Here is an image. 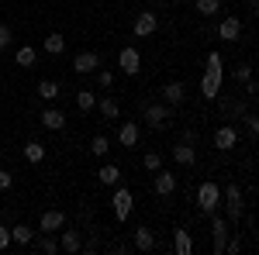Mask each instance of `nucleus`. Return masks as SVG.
<instances>
[{"instance_id":"nucleus-1","label":"nucleus","mask_w":259,"mask_h":255,"mask_svg":"<svg viewBox=\"0 0 259 255\" xmlns=\"http://www.w3.org/2000/svg\"><path fill=\"white\" fill-rule=\"evenodd\" d=\"M221 52H211L207 56V69H204V76H200V97L204 100H218L221 93V79H225V66H221Z\"/></svg>"},{"instance_id":"nucleus-2","label":"nucleus","mask_w":259,"mask_h":255,"mask_svg":"<svg viewBox=\"0 0 259 255\" xmlns=\"http://www.w3.org/2000/svg\"><path fill=\"white\" fill-rule=\"evenodd\" d=\"M221 196H225V211H228V224H239V217L245 214V200H242V190L239 183H228L225 190H221Z\"/></svg>"},{"instance_id":"nucleus-3","label":"nucleus","mask_w":259,"mask_h":255,"mask_svg":"<svg viewBox=\"0 0 259 255\" xmlns=\"http://www.w3.org/2000/svg\"><path fill=\"white\" fill-rule=\"evenodd\" d=\"M197 207L204 211V214H214V211L221 207V186L214 183V179H207V183L197 186Z\"/></svg>"},{"instance_id":"nucleus-4","label":"nucleus","mask_w":259,"mask_h":255,"mask_svg":"<svg viewBox=\"0 0 259 255\" xmlns=\"http://www.w3.org/2000/svg\"><path fill=\"white\" fill-rule=\"evenodd\" d=\"M111 207H114V217H118V221H128L132 211H135V196H132V190H128V186H118L114 196H111Z\"/></svg>"},{"instance_id":"nucleus-5","label":"nucleus","mask_w":259,"mask_h":255,"mask_svg":"<svg viewBox=\"0 0 259 255\" xmlns=\"http://www.w3.org/2000/svg\"><path fill=\"white\" fill-rule=\"evenodd\" d=\"M118 69L124 73V76H139V73H142V56H139V48L124 45V48L118 52Z\"/></svg>"},{"instance_id":"nucleus-6","label":"nucleus","mask_w":259,"mask_h":255,"mask_svg":"<svg viewBox=\"0 0 259 255\" xmlns=\"http://www.w3.org/2000/svg\"><path fill=\"white\" fill-rule=\"evenodd\" d=\"M156 28H159V18H156V11H142L135 24H132V31H135V38H149V35H156Z\"/></svg>"},{"instance_id":"nucleus-7","label":"nucleus","mask_w":259,"mask_h":255,"mask_svg":"<svg viewBox=\"0 0 259 255\" xmlns=\"http://www.w3.org/2000/svg\"><path fill=\"white\" fill-rule=\"evenodd\" d=\"M100 69V56L97 52H80V56H73V73H80V76H94Z\"/></svg>"},{"instance_id":"nucleus-8","label":"nucleus","mask_w":259,"mask_h":255,"mask_svg":"<svg viewBox=\"0 0 259 255\" xmlns=\"http://www.w3.org/2000/svg\"><path fill=\"white\" fill-rule=\"evenodd\" d=\"M169 118H173V107L169 104H152V107H145V121L152 124V128H166L169 124Z\"/></svg>"},{"instance_id":"nucleus-9","label":"nucleus","mask_w":259,"mask_h":255,"mask_svg":"<svg viewBox=\"0 0 259 255\" xmlns=\"http://www.w3.org/2000/svg\"><path fill=\"white\" fill-rule=\"evenodd\" d=\"M152 186H156V193H159V196H173V193H177V176H173L169 169H156Z\"/></svg>"},{"instance_id":"nucleus-10","label":"nucleus","mask_w":259,"mask_h":255,"mask_svg":"<svg viewBox=\"0 0 259 255\" xmlns=\"http://www.w3.org/2000/svg\"><path fill=\"white\" fill-rule=\"evenodd\" d=\"M239 35H242V21L235 18V14L221 18V24H218V38L221 41H239Z\"/></svg>"},{"instance_id":"nucleus-11","label":"nucleus","mask_w":259,"mask_h":255,"mask_svg":"<svg viewBox=\"0 0 259 255\" xmlns=\"http://www.w3.org/2000/svg\"><path fill=\"white\" fill-rule=\"evenodd\" d=\"M211 238H214V255H225V241H228V221L225 217H211Z\"/></svg>"},{"instance_id":"nucleus-12","label":"nucleus","mask_w":259,"mask_h":255,"mask_svg":"<svg viewBox=\"0 0 259 255\" xmlns=\"http://www.w3.org/2000/svg\"><path fill=\"white\" fill-rule=\"evenodd\" d=\"M235 145H239V131H235L232 124H221L218 131H214V148L228 152V148H235Z\"/></svg>"},{"instance_id":"nucleus-13","label":"nucleus","mask_w":259,"mask_h":255,"mask_svg":"<svg viewBox=\"0 0 259 255\" xmlns=\"http://www.w3.org/2000/svg\"><path fill=\"white\" fill-rule=\"evenodd\" d=\"M59 228H66V214H62V211H41L38 231H49V235H56Z\"/></svg>"},{"instance_id":"nucleus-14","label":"nucleus","mask_w":259,"mask_h":255,"mask_svg":"<svg viewBox=\"0 0 259 255\" xmlns=\"http://www.w3.org/2000/svg\"><path fill=\"white\" fill-rule=\"evenodd\" d=\"M118 145L121 148H135V145H139V124H135V121H124L118 128Z\"/></svg>"},{"instance_id":"nucleus-15","label":"nucleus","mask_w":259,"mask_h":255,"mask_svg":"<svg viewBox=\"0 0 259 255\" xmlns=\"http://www.w3.org/2000/svg\"><path fill=\"white\" fill-rule=\"evenodd\" d=\"M56 235H59V252H69V255L80 252L83 241H80V231H76V228H73V231H62V228H59Z\"/></svg>"},{"instance_id":"nucleus-16","label":"nucleus","mask_w":259,"mask_h":255,"mask_svg":"<svg viewBox=\"0 0 259 255\" xmlns=\"http://www.w3.org/2000/svg\"><path fill=\"white\" fill-rule=\"evenodd\" d=\"M187 100V90H183V83H166L162 86V104H169V107H180Z\"/></svg>"},{"instance_id":"nucleus-17","label":"nucleus","mask_w":259,"mask_h":255,"mask_svg":"<svg viewBox=\"0 0 259 255\" xmlns=\"http://www.w3.org/2000/svg\"><path fill=\"white\" fill-rule=\"evenodd\" d=\"M31 245H35V248H38L41 255H56V252H59V238H56V235H49V231L35 235V238H31Z\"/></svg>"},{"instance_id":"nucleus-18","label":"nucleus","mask_w":259,"mask_h":255,"mask_svg":"<svg viewBox=\"0 0 259 255\" xmlns=\"http://www.w3.org/2000/svg\"><path fill=\"white\" fill-rule=\"evenodd\" d=\"M173 252L177 255H190L194 252V238H190L187 228H177V235H173Z\"/></svg>"},{"instance_id":"nucleus-19","label":"nucleus","mask_w":259,"mask_h":255,"mask_svg":"<svg viewBox=\"0 0 259 255\" xmlns=\"http://www.w3.org/2000/svg\"><path fill=\"white\" fill-rule=\"evenodd\" d=\"M135 248L139 252H152L156 248V231L152 228H135Z\"/></svg>"},{"instance_id":"nucleus-20","label":"nucleus","mask_w":259,"mask_h":255,"mask_svg":"<svg viewBox=\"0 0 259 255\" xmlns=\"http://www.w3.org/2000/svg\"><path fill=\"white\" fill-rule=\"evenodd\" d=\"M41 124H45L49 131H59L62 124H66V114L56 111V107H45V111H41Z\"/></svg>"},{"instance_id":"nucleus-21","label":"nucleus","mask_w":259,"mask_h":255,"mask_svg":"<svg viewBox=\"0 0 259 255\" xmlns=\"http://www.w3.org/2000/svg\"><path fill=\"white\" fill-rule=\"evenodd\" d=\"M173 159H177L180 166H194V162H197V152H194L190 141H180L177 148H173Z\"/></svg>"},{"instance_id":"nucleus-22","label":"nucleus","mask_w":259,"mask_h":255,"mask_svg":"<svg viewBox=\"0 0 259 255\" xmlns=\"http://www.w3.org/2000/svg\"><path fill=\"white\" fill-rule=\"evenodd\" d=\"M97 179H100V186H118V179H121V169L114 166V162H107V166H100Z\"/></svg>"},{"instance_id":"nucleus-23","label":"nucleus","mask_w":259,"mask_h":255,"mask_svg":"<svg viewBox=\"0 0 259 255\" xmlns=\"http://www.w3.org/2000/svg\"><path fill=\"white\" fill-rule=\"evenodd\" d=\"M45 52H49V56H62V52H66V38H62L59 31L45 35Z\"/></svg>"},{"instance_id":"nucleus-24","label":"nucleus","mask_w":259,"mask_h":255,"mask_svg":"<svg viewBox=\"0 0 259 255\" xmlns=\"http://www.w3.org/2000/svg\"><path fill=\"white\" fill-rule=\"evenodd\" d=\"M35 62H38V52H35L31 45H21V48H18V66H21V69H31Z\"/></svg>"},{"instance_id":"nucleus-25","label":"nucleus","mask_w":259,"mask_h":255,"mask_svg":"<svg viewBox=\"0 0 259 255\" xmlns=\"http://www.w3.org/2000/svg\"><path fill=\"white\" fill-rule=\"evenodd\" d=\"M31 238H35V231L28 224H14L11 228V241H18V245H31Z\"/></svg>"},{"instance_id":"nucleus-26","label":"nucleus","mask_w":259,"mask_h":255,"mask_svg":"<svg viewBox=\"0 0 259 255\" xmlns=\"http://www.w3.org/2000/svg\"><path fill=\"white\" fill-rule=\"evenodd\" d=\"M38 97L41 100H56L59 97V83H56V79H41L38 83Z\"/></svg>"},{"instance_id":"nucleus-27","label":"nucleus","mask_w":259,"mask_h":255,"mask_svg":"<svg viewBox=\"0 0 259 255\" xmlns=\"http://www.w3.org/2000/svg\"><path fill=\"white\" fill-rule=\"evenodd\" d=\"M76 107H80V111H94V107H97L94 90H76Z\"/></svg>"},{"instance_id":"nucleus-28","label":"nucleus","mask_w":259,"mask_h":255,"mask_svg":"<svg viewBox=\"0 0 259 255\" xmlns=\"http://www.w3.org/2000/svg\"><path fill=\"white\" fill-rule=\"evenodd\" d=\"M24 159H28V162H41V159H45V145H41V141H28V145H24Z\"/></svg>"},{"instance_id":"nucleus-29","label":"nucleus","mask_w":259,"mask_h":255,"mask_svg":"<svg viewBox=\"0 0 259 255\" xmlns=\"http://www.w3.org/2000/svg\"><path fill=\"white\" fill-rule=\"evenodd\" d=\"M100 114H104V118H107V121H114V118H118V114H121L118 100H114V97H104V100H100Z\"/></svg>"},{"instance_id":"nucleus-30","label":"nucleus","mask_w":259,"mask_h":255,"mask_svg":"<svg viewBox=\"0 0 259 255\" xmlns=\"http://www.w3.org/2000/svg\"><path fill=\"white\" fill-rule=\"evenodd\" d=\"M221 11V0H197V14L200 18H214Z\"/></svg>"},{"instance_id":"nucleus-31","label":"nucleus","mask_w":259,"mask_h":255,"mask_svg":"<svg viewBox=\"0 0 259 255\" xmlns=\"http://www.w3.org/2000/svg\"><path fill=\"white\" fill-rule=\"evenodd\" d=\"M90 152H94V156H97V159H104V156H107V152H111V141H107V138H104V135H97V138H94V141H90Z\"/></svg>"},{"instance_id":"nucleus-32","label":"nucleus","mask_w":259,"mask_h":255,"mask_svg":"<svg viewBox=\"0 0 259 255\" xmlns=\"http://www.w3.org/2000/svg\"><path fill=\"white\" fill-rule=\"evenodd\" d=\"M142 166H145L149 173H156V169H162V156L159 152H145V156H142Z\"/></svg>"},{"instance_id":"nucleus-33","label":"nucleus","mask_w":259,"mask_h":255,"mask_svg":"<svg viewBox=\"0 0 259 255\" xmlns=\"http://www.w3.org/2000/svg\"><path fill=\"white\" fill-rule=\"evenodd\" d=\"M94 76H97V86H100V90H111V86H114V73H111V69H97Z\"/></svg>"},{"instance_id":"nucleus-34","label":"nucleus","mask_w":259,"mask_h":255,"mask_svg":"<svg viewBox=\"0 0 259 255\" xmlns=\"http://www.w3.org/2000/svg\"><path fill=\"white\" fill-rule=\"evenodd\" d=\"M245 79H252V66H249V62L235 66V83H245Z\"/></svg>"},{"instance_id":"nucleus-35","label":"nucleus","mask_w":259,"mask_h":255,"mask_svg":"<svg viewBox=\"0 0 259 255\" xmlns=\"http://www.w3.org/2000/svg\"><path fill=\"white\" fill-rule=\"evenodd\" d=\"M11 41H14V35H11V28H7V24H0V48H7Z\"/></svg>"},{"instance_id":"nucleus-36","label":"nucleus","mask_w":259,"mask_h":255,"mask_svg":"<svg viewBox=\"0 0 259 255\" xmlns=\"http://www.w3.org/2000/svg\"><path fill=\"white\" fill-rule=\"evenodd\" d=\"M245 128H249V135H259V118L256 114H245Z\"/></svg>"},{"instance_id":"nucleus-37","label":"nucleus","mask_w":259,"mask_h":255,"mask_svg":"<svg viewBox=\"0 0 259 255\" xmlns=\"http://www.w3.org/2000/svg\"><path fill=\"white\" fill-rule=\"evenodd\" d=\"M11 186H14V176L7 169H0V190H11Z\"/></svg>"},{"instance_id":"nucleus-38","label":"nucleus","mask_w":259,"mask_h":255,"mask_svg":"<svg viewBox=\"0 0 259 255\" xmlns=\"http://www.w3.org/2000/svg\"><path fill=\"white\" fill-rule=\"evenodd\" d=\"M7 245H11V228H4V224H0V252H4Z\"/></svg>"},{"instance_id":"nucleus-39","label":"nucleus","mask_w":259,"mask_h":255,"mask_svg":"<svg viewBox=\"0 0 259 255\" xmlns=\"http://www.w3.org/2000/svg\"><path fill=\"white\" fill-rule=\"evenodd\" d=\"M0 211H4V203H0Z\"/></svg>"}]
</instances>
